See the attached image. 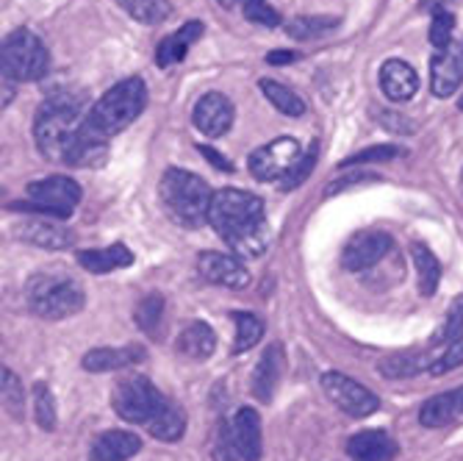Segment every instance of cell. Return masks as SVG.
I'll return each mask as SVG.
<instances>
[{
    "instance_id": "36",
    "label": "cell",
    "mask_w": 463,
    "mask_h": 461,
    "mask_svg": "<svg viewBox=\"0 0 463 461\" xmlns=\"http://www.w3.org/2000/svg\"><path fill=\"white\" fill-rule=\"evenodd\" d=\"M460 333H463V295L452 298V303L447 309V317H444V325L436 333V342L439 345H449L452 340L460 337Z\"/></svg>"
},
{
    "instance_id": "12",
    "label": "cell",
    "mask_w": 463,
    "mask_h": 461,
    "mask_svg": "<svg viewBox=\"0 0 463 461\" xmlns=\"http://www.w3.org/2000/svg\"><path fill=\"white\" fill-rule=\"evenodd\" d=\"M233 103L231 98H225L222 92H205L197 103H194V111H192V120H194V129L205 137H222L231 131L233 125Z\"/></svg>"
},
{
    "instance_id": "13",
    "label": "cell",
    "mask_w": 463,
    "mask_h": 461,
    "mask_svg": "<svg viewBox=\"0 0 463 461\" xmlns=\"http://www.w3.org/2000/svg\"><path fill=\"white\" fill-rule=\"evenodd\" d=\"M197 270H200V275L208 283H217V286L244 289L250 283V270L233 254H214V250H208V254H200Z\"/></svg>"
},
{
    "instance_id": "39",
    "label": "cell",
    "mask_w": 463,
    "mask_h": 461,
    "mask_svg": "<svg viewBox=\"0 0 463 461\" xmlns=\"http://www.w3.org/2000/svg\"><path fill=\"white\" fill-rule=\"evenodd\" d=\"M317 156H319V142H311V148L303 153V158H300V161H298V167H294V170H291V176L280 184V189H283V192L298 189V187L311 176L314 164H317Z\"/></svg>"
},
{
    "instance_id": "41",
    "label": "cell",
    "mask_w": 463,
    "mask_h": 461,
    "mask_svg": "<svg viewBox=\"0 0 463 461\" xmlns=\"http://www.w3.org/2000/svg\"><path fill=\"white\" fill-rule=\"evenodd\" d=\"M463 364V333L458 340H452L449 345H447V351L433 361V367H430V372L433 375H444V372H449V370H458Z\"/></svg>"
},
{
    "instance_id": "40",
    "label": "cell",
    "mask_w": 463,
    "mask_h": 461,
    "mask_svg": "<svg viewBox=\"0 0 463 461\" xmlns=\"http://www.w3.org/2000/svg\"><path fill=\"white\" fill-rule=\"evenodd\" d=\"M405 150L402 148H394V145H377V148H366L361 153H353L350 158L342 161V167H358V164H372V161H389V158H397Z\"/></svg>"
},
{
    "instance_id": "8",
    "label": "cell",
    "mask_w": 463,
    "mask_h": 461,
    "mask_svg": "<svg viewBox=\"0 0 463 461\" xmlns=\"http://www.w3.org/2000/svg\"><path fill=\"white\" fill-rule=\"evenodd\" d=\"M303 158V148L294 137H278L250 153V173L259 181H278L283 184L291 170Z\"/></svg>"
},
{
    "instance_id": "44",
    "label": "cell",
    "mask_w": 463,
    "mask_h": 461,
    "mask_svg": "<svg viewBox=\"0 0 463 461\" xmlns=\"http://www.w3.org/2000/svg\"><path fill=\"white\" fill-rule=\"evenodd\" d=\"M300 53H291V51H272L267 53V64H291V62H298Z\"/></svg>"
},
{
    "instance_id": "16",
    "label": "cell",
    "mask_w": 463,
    "mask_h": 461,
    "mask_svg": "<svg viewBox=\"0 0 463 461\" xmlns=\"http://www.w3.org/2000/svg\"><path fill=\"white\" fill-rule=\"evenodd\" d=\"M463 83V53L452 45L433 56L430 62V90L436 98H449Z\"/></svg>"
},
{
    "instance_id": "29",
    "label": "cell",
    "mask_w": 463,
    "mask_h": 461,
    "mask_svg": "<svg viewBox=\"0 0 463 461\" xmlns=\"http://www.w3.org/2000/svg\"><path fill=\"white\" fill-rule=\"evenodd\" d=\"M125 9V14L145 23V25H158L173 14L170 0H117Z\"/></svg>"
},
{
    "instance_id": "23",
    "label": "cell",
    "mask_w": 463,
    "mask_h": 461,
    "mask_svg": "<svg viewBox=\"0 0 463 461\" xmlns=\"http://www.w3.org/2000/svg\"><path fill=\"white\" fill-rule=\"evenodd\" d=\"M17 236L31 242V245L45 247V250H64V247L75 245V234L72 231H67L61 226H53L48 220H31V223L20 226Z\"/></svg>"
},
{
    "instance_id": "27",
    "label": "cell",
    "mask_w": 463,
    "mask_h": 461,
    "mask_svg": "<svg viewBox=\"0 0 463 461\" xmlns=\"http://www.w3.org/2000/svg\"><path fill=\"white\" fill-rule=\"evenodd\" d=\"M150 428V437L158 439V442H178L184 434H186V414L173 406V403H166L156 417H153V423L147 426Z\"/></svg>"
},
{
    "instance_id": "47",
    "label": "cell",
    "mask_w": 463,
    "mask_h": 461,
    "mask_svg": "<svg viewBox=\"0 0 463 461\" xmlns=\"http://www.w3.org/2000/svg\"><path fill=\"white\" fill-rule=\"evenodd\" d=\"M460 195H463V170H460Z\"/></svg>"
},
{
    "instance_id": "43",
    "label": "cell",
    "mask_w": 463,
    "mask_h": 461,
    "mask_svg": "<svg viewBox=\"0 0 463 461\" xmlns=\"http://www.w3.org/2000/svg\"><path fill=\"white\" fill-rule=\"evenodd\" d=\"M200 153L208 158V161H212L214 167H217V170H222V173H233V164L222 156V153H217L214 148H208V145H200Z\"/></svg>"
},
{
    "instance_id": "1",
    "label": "cell",
    "mask_w": 463,
    "mask_h": 461,
    "mask_svg": "<svg viewBox=\"0 0 463 461\" xmlns=\"http://www.w3.org/2000/svg\"><path fill=\"white\" fill-rule=\"evenodd\" d=\"M208 226L236 256H261L269 242L264 200L241 189H220L208 208Z\"/></svg>"
},
{
    "instance_id": "21",
    "label": "cell",
    "mask_w": 463,
    "mask_h": 461,
    "mask_svg": "<svg viewBox=\"0 0 463 461\" xmlns=\"http://www.w3.org/2000/svg\"><path fill=\"white\" fill-rule=\"evenodd\" d=\"M203 36V23L192 20L184 28L173 31L170 36H164L156 48V64L158 67H173L178 62H184V56L189 53V48Z\"/></svg>"
},
{
    "instance_id": "35",
    "label": "cell",
    "mask_w": 463,
    "mask_h": 461,
    "mask_svg": "<svg viewBox=\"0 0 463 461\" xmlns=\"http://www.w3.org/2000/svg\"><path fill=\"white\" fill-rule=\"evenodd\" d=\"M4 408L14 417V420H23V408H25V389L20 384V379L4 367Z\"/></svg>"
},
{
    "instance_id": "45",
    "label": "cell",
    "mask_w": 463,
    "mask_h": 461,
    "mask_svg": "<svg viewBox=\"0 0 463 461\" xmlns=\"http://www.w3.org/2000/svg\"><path fill=\"white\" fill-rule=\"evenodd\" d=\"M220 6H225V9H236L239 4H244V0H217Z\"/></svg>"
},
{
    "instance_id": "9",
    "label": "cell",
    "mask_w": 463,
    "mask_h": 461,
    "mask_svg": "<svg viewBox=\"0 0 463 461\" xmlns=\"http://www.w3.org/2000/svg\"><path fill=\"white\" fill-rule=\"evenodd\" d=\"M322 389L335 406H339L345 414L355 417V420L369 417V414H374L377 408H381L377 395L369 392L364 384L353 381L350 375H345V372H325L322 375Z\"/></svg>"
},
{
    "instance_id": "38",
    "label": "cell",
    "mask_w": 463,
    "mask_h": 461,
    "mask_svg": "<svg viewBox=\"0 0 463 461\" xmlns=\"http://www.w3.org/2000/svg\"><path fill=\"white\" fill-rule=\"evenodd\" d=\"M452 28H455V14L449 9H433V23H430V42L436 48H449L452 42Z\"/></svg>"
},
{
    "instance_id": "17",
    "label": "cell",
    "mask_w": 463,
    "mask_h": 461,
    "mask_svg": "<svg viewBox=\"0 0 463 461\" xmlns=\"http://www.w3.org/2000/svg\"><path fill=\"white\" fill-rule=\"evenodd\" d=\"M147 359L142 345H122V348H95L80 359V367L87 372H114Z\"/></svg>"
},
{
    "instance_id": "14",
    "label": "cell",
    "mask_w": 463,
    "mask_h": 461,
    "mask_svg": "<svg viewBox=\"0 0 463 461\" xmlns=\"http://www.w3.org/2000/svg\"><path fill=\"white\" fill-rule=\"evenodd\" d=\"M283 370H286V353H283V345L275 342L264 351V356L259 359L256 370H252V395L261 403H269L278 392V384L283 379Z\"/></svg>"
},
{
    "instance_id": "28",
    "label": "cell",
    "mask_w": 463,
    "mask_h": 461,
    "mask_svg": "<svg viewBox=\"0 0 463 461\" xmlns=\"http://www.w3.org/2000/svg\"><path fill=\"white\" fill-rule=\"evenodd\" d=\"M261 92L267 95V101L280 111V114H286V117H303L306 114V101L294 92V90H288V87H283L280 81H269V78H264L261 83Z\"/></svg>"
},
{
    "instance_id": "7",
    "label": "cell",
    "mask_w": 463,
    "mask_h": 461,
    "mask_svg": "<svg viewBox=\"0 0 463 461\" xmlns=\"http://www.w3.org/2000/svg\"><path fill=\"white\" fill-rule=\"evenodd\" d=\"M114 411L122 417L125 423H134V426H150L153 417L166 406L164 395L147 381L142 375H134V379H125L117 384L114 389Z\"/></svg>"
},
{
    "instance_id": "10",
    "label": "cell",
    "mask_w": 463,
    "mask_h": 461,
    "mask_svg": "<svg viewBox=\"0 0 463 461\" xmlns=\"http://www.w3.org/2000/svg\"><path fill=\"white\" fill-rule=\"evenodd\" d=\"M28 200L39 203L51 217H70L80 203V187L67 176H51L28 184Z\"/></svg>"
},
{
    "instance_id": "34",
    "label": "cell",
    "mask_w": 463,
    "mask_h": 461,
    "mask_svg": "<svg viewBox=\"0 0 463 461\" xmlns=\"http://www.w3.org/2000/svg\"><path fill=\"white\" fill-rule=\"evenodd\" d=\"M428 364H433L425 356H416V353H402V356H392L386 361H381V375L386 379H411L419 370H425Z\"/></svg>"
},
{
    "instance_id": "30",
    "label": "cell",
    "mask_w": 463,
    "mask_h": 461,
    "mask_svg": "<svg viewBox=\"0 0 463 461\" xmlns=\"http://www.w3.org/2000/svg\"><path fill=\"white\" fill-rule=\"evenodd\" d=\"M231 320L236 322V342H233V353H244L256 342H261L264 337V322L250 314V312H233Z\"/></svg>"
},
{
    "instance_id": "2",
    "label": "cell",
    "mask_w": 463,
    "mask_h": 461,
    "mask_svg": "<svg viewBox=\"0 0 463 461\" xmlns=\"http://www.w3.org/2000/svg\"><path fill=\"white\" fill-rule=\"evenodd\" d=\"M83 117L80 114V98L75 95H53L39 106L36 120H33V139L36 148L45 158L61 161L67 158L72 142L78 139L83 129Z\"/></svg>"
},
{
    "instance_id": "31",
    "label": "cell",
    "mask_w": 463,
    "mask_h": 461,
    "mask_svg": "<svg viewBox=\"0 0 463 461\" xmlns=\"http://www.w3.org/2000/svg\"><path fill=\"white\" fill-rule=\"evenodd\" d=\"M339 25V17H327V14H319V17H294L286 23V34L291 39H317V36H325L327 31H333Z\"/></svg>"
},
{
    "instance_id": "20",
    "label": "cell",
    "mask_w": 463,
    "mask_h": 461,
    "mask_svg": "<svg viewBox=\"0 0 463 461\" xmlns=\"http://www.w3.org/2000/svg\"><path fill=\"white\" fill-rule=\"evenodd\" d=\"M78 264L83 270L95 273V275H106V273H114V270H122V267H131L134 264V254H131L128 245L114 242V245L100 247V250H80Z\"/></svg>"
},
{
    "instance_id": "19",
    "label": "cell",
    "mask_w": 463,
    "mask_h": 461,
    "mask_svg": "<svg viewBox=\"0 0 463 461\" xmlns=\"http://www.w3.org/2000/svg\"><path fill=\"white\" fill-rule=\"evenodd\" d=\"M347 453L355 461H392L397 456V442L381 428H369L347 442Z\"/></svg>"
},
{
    "instance_id": "18",
    "label": "cell",
    "mask_w": 463,
    "mask_h": 461,
    "mask_svg": "<svg viewBox=\"0 0 463 461\" xmlns=\"http://www.w3.org/2000/svg\"><path fill=\"white\" fill-rule=\"evenodd\" d=\"M381 90L389 101L394 103H405L416 95L419 90V75L411 64L400 62V59H389L381 67Z\"/></svg>"
},
{
    "instance_id": "48",
    "label": "cell",
    "mask_w": 463,
    "mask_h": 461,
    "mask_svg": "<svg viewBox=\"0 0 463 461\" xmlns=\"http://www.w3.org/2000/svg\"><path fill=\"white\" fill-rule=\"evenodd\" d=\"M458 109H460V111H463V98H460V101H458Z\"/></svg>"
},
{
    "instance_id": "32",
    "label": "cell",
    "mask_w": 463,
    "mask_h": 461,
    "mask_svg": "<svg viewBox=\"0 0 463 461\" xmlns=\"http://www.w3.org/2000/svg\"><path fill=\"white\" fill-rule=\"evenodd\" d=\"M33 417H36L39 428H45V431H56V426H59L56 398H53L51 387L42 381L33 384Z\"/></svg>"
},
{
    "instance_id": "46",
    "label": "cell",
    "mask_w": 463,
    "mask_h": 461,
    "mask_svg": "<svg viewBox=\"0 0 463 461\" xmlns=\"http://www.w3.org/2000/svg\"><path fill=\"white\" fill-rule=\"evenodd\" d=\"M460 414H463V387H460Z\"/></svg>"
},
{
    "instance_id": "4",
    "label": "cell",
    "mask_w": 463,
    "mask_h": 461,
    "mask_svg": "<svg viewBox=\"0 0 463 461\" xmlns=\"http://www.w3.org/2000/svg\"><path fill=\"white\" fill-rule=\"evenodd\" d=\"M158 192H161V203L166 206V212H170L175 223L194 228L203 220H208V208H212L214 192L208 189V184L200 176L170 167L161 178Z\"/></svg>"
},
{
    "instance_id": "5",
    "label": "cell",
    "mask_w": 463,
    "mask_h": 461,
    "mask_svg": "<svg viewBox=\"0 0 463 461\" xmlns=\"http://www.w3.org/2000/svg\"><path fill=\"white\" fill-rule=\"evenodd\" d=\"M25 301L28 309L42 320H64L83 309L87 295L75 278L61 273H42L28 281Z\"/></svg>"
},
{
    "instance_id": "24",
    "label": "cell",
    "mask_w": 463,
    "mask_h": 461,
    "mask_svg": "<svg viewBox=\"0 0 463 461\" xmlns=\"http://www.w3.org/2000/svg\"><path fill=\"white\" fill-rule=\"evenodd\" d=\"M217 351V333L208 322L194 320L192 325H186L178 337V353H184L186 359L203 361L208 356H214Z\"/></svg>"
},
{
    "instance_id": "11",
    "label": "cell",
    "mask_w": 463,
    "mask_h": 461,
    "mask_svg": "<svg viewBox=\"0 0 463 461\" xmlns=\"http://www.w3.org/2000/svg\"><path fill=\"white\" fill-rule=\"evenodd\" d=\"M392 250V236L383 231H361L355 236H350V242L345 245L342 254V264L350 273H364L369 267H374L386 254Z\"/></svg>"
},
{
    "instance_id": "22",
    "label": "cell",
    "mask_w": 463,
    "mask_h": 461,
    "mask_svg": "<svg viewBox=\"0 0 463 461\" xmlns=\"http://www.w3.org/2000/svg\"><path fill=\"white\" fill-rule=\"evenodd\" d=\"M142 450V439L131 431H103L92 445L95 461H128Z\"/></svg>"
},
{
    "instance_id": "37",
    "label": "cell",
    "mask_w": 463,
    "mask_h": 461,
    "mask_svg": "<svg viewBox=\"0 0 463 461\" xmlns=\"http://www.w3.org/2000/svg\"><path fill=\"white\" fill-rule=\"evenodd\" d=\"M244 20L247 23H256V25H264V28H278L283 20L278 14V9H272L267 0H244Z\"/></svg>"
},
{
    "instance_id": "25",
    "label": "cell",
    "mask_w": 463,
    "mask_h": 461,
    "mask_svg": "<svg viewBox=\"0 0 463 461\" xmlns=\"http://www.w3.org/2000/svg\"><path fill=\"white\" fill-rule=\"evenodd\" d=\"M460 414V389L444 392L430 398L422 411H419V423L425 428H444L449 423H455V417Z\"/></svg>"
},
{
    "instance_id": "26",
    "label": "cell",
    "mask_w": 463,
    "mask_h": 461,
    "mask_svg": "<svg viewBox=\"0 0 463 461\" xmlns=\"http://www.w3.org/2000/svg\"><path fill=\"white\" fill-rule=\"evenodd\" d=\"M411 254H413V264H416L419 292H422V298H433L439 283H441V264H439V259L430 254V247L419 245V242L411 247Z\"/></svg>"
},
{
    "instance_id": "15",
    "label": "cell",
    "mask_w": 463,
    "mask_h": 461,
    "mask_svg": "<svg viewBox=\"0 0 463 461\" xmlns=\"http://www.w3.org/2000/svg\"><path fill=\"white\" fill-rule=\"evenodd\" d=\"M231 431H233V442H236L239 458H244V461H261V417H259L256 408H250V406L236 408Z\"/></svg>"
},
{
    "instance_id": "3",
    "label": "cell",
    "mask_w": 463,
    "mask_h": 461,
    "mask_svg": "<svg viewBox=\"0 0 463 461\" xmlns=\"http://www.w3.org/2000/svg\"><path fill=\"white\" fill-rule=\"evenodd\" d=\"M145 106H147V83L139 75L125 78L92 106V111L87 114V129L98 139L109 142L114 134L128 129L145 111Z\"/></svg>"
},
{
    "instance_id": "6",
    "label": "cell",
    "mask_w": 463,
    "mask_h": 461,
    "mask_svg": "<svg viewBox=\"0 0 463 461\" xmlns=\"http://www.w3.org/2000/svg\"><path fill=\"white\" fill-rule=\"evenodd\" d=\"M0 67H4V81H39L51 70V53L36 34L17 28L4 39Z\"/></svg>"
},
{
    "instance_id": "42",
    "label": "cell",
    "mask_w": 463,
    "mask_h": 461,
    "mask_svg": "<svg viewBox=\"0 0 463 461\" xmlns=\"http://www.w3.org/2000/svg\"><path fill=\"white\" fill-rule=\"evenodd\" d=\"M377 178H381V176H374V173H353V176H347V178L330 181V184H327V189H325V195L345 192V189H350V187H355V184H364V181H377Z\"/></svg>"
},
{
    "instance_id": "33",
    "label": "cell",
    "mask_w": 463,
    "mask_h": 461,
    "mask_svg": "<svg viewBox=\"0 0 463 461\" xmlns=\"http://www.w3.org/2000/svg\"><path fill=\"white\" fill-rule=\"evenodd\" d=\"M137 325L147 333V337H156L161 320H164V295H147L137 303Z\"/></svg>"
}]
</instances>
